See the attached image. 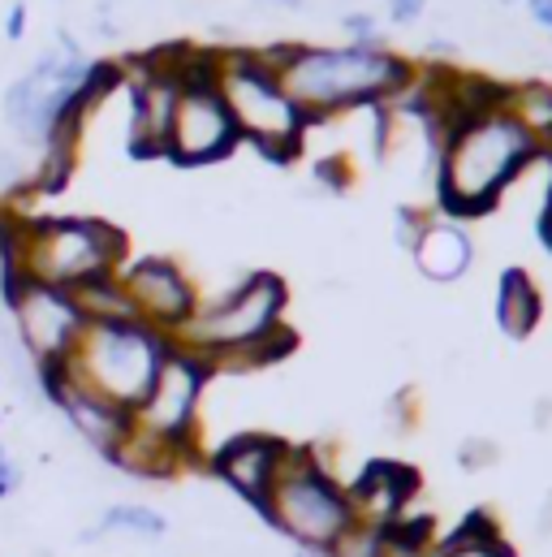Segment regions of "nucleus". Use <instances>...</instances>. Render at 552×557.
Instances as JSON below:
<instances>
[{"instance_id":"1","label":"nucleus","mask_w":552,"mask_h":557,"mask_svg":"<svg viewBox=\"0 0 552 557\" xmlns=\"http://www.w3.org/2000/svg\"><path fill=\"white\" fill-rule=\"evenodd\" d=\"M126 234L100 216H30L0 208V289L39 281L78 289L87 281L122 273Z\"/></svg>"},{"instance_id":"2","label":"nucleus","mask_w":552,"mask_h":557,"mask_svg":"<svg viewBox=\"0 0 552 557\" xmlns=\"http://www.w3.org/2000/svg\"><path fill=\"white\" fill-rule=\"evenodd\" d=\"M440 203L457 216H475L497 203L510 177L540 151L510 117V109L479 113L440 139Z\"/></svg>"},{"instance_id":"3","label":"nucleus","mask_w":552,"mask_h":557,"mask_svg":"<svg viewBox=\"0 0 552 557\" xmlns=\"http://www.w3.org/2000/svg\"><path fill=\"white\" fill-rule=\"evenodd\" d=\"M276 78L302 117H328L337 109L406 91L414 83V70L380 48L354 44V48H298Z\"/></svg>"},{"instance_id":"4","label":"nucleus","mask_w":552,"mask_h":557,"mask_svg":"<svg viewBox=\"0 0 552 557\" xmlns=\"http://www.w3.org/2000/svg\"><path fill=\"white\" fill-rule=\"evenodd\" d=\"M260 510L280 536L311 554H333V545L359 523L346 488L315 462V449L285 454Z\"/></svg>"},{"instance_id":"5","label":"nucleus","mask_w":552,"mask_h":557,"mask_svg":"<svg viewBox=\"0 0 552 557\" xmlns=\"http://www.w3.org/2000/svg\"><path fill=\"white\" fill-rule=\"evenodd\" d=\"M173 337L126 320V324H87L78 346L70 350V359L61 363L78 385L96 389L100 398L135 411L147 394V385L155 381L160 359L168 355Z\"/></svg>"},{"instance_id":"6","label":"nucleus","mask_w":552,"mask_h":557,"mask_svg":"<svg viewBox=\"0 0 552 557\" xmlns=\"http://www.w3.org/2000/svg\"><path fill=\"white\" fill-rule=\"evenodd\" d=\"M216 91L234 117L238 139H251L260 151L289 160L302 143L306 117L285 96L280 78L255 57V52H221L216 65Z\"/></svg>"},{"instance_id":"7","label":"nucleus","mask_w":552,"mask_h":557,"mask_svg":"<svg viewBox=\"0 0 552 557\" xmlns=\"http://www.w3.org/2000/svg\"><path fill=\"white\" fill-rule=\"evenodd\" d=\"M280 307H285V281L273 273L242 281L234 294H225L212 307H199L181 329H177V346H186L190 355H199L208 368L234 350H247L255 342H264L273 329H280Z\"/></svg>"},{"instance_id":"8","label":"nucleus","mask_w":552,"mask_h":557,"mask_svg":"<svg viewBox=\"0 0 552 557\" xmlns=\"http://www.w3.org/2000/svg\"><path fill=\"white\" fill-rule=\"evenodd\" d=\"M4 307H9V329L35 368L65 363L70 350L78 346L83 329H87L74 294L57 289V285L17 281L4 289Z\"/></svg>"},{"instance_id":"9","label":"nucleus","mask_w":552,"mask_h":557,"mask_svg":"<svg viewBox=\"0 0 552 557\" xmlns=\"http://www.w3.org/2000/svg\"><path fill=\"white\" fill-rule=\"evenodd\" d=\"M208 363L190 355L186 346H168V355L155 368V381L147 385L142 403L130 411V423L142 436L168 441V445H195V416L208 385Z\"/></svg>"},{"instance_id":"10","label":"nucleus","mask_w":552,"mask_h":557,"mask_svg":"<svg viewBox=\"0 0 552 557\" xmlns=\"http://www.w3.org/2000/svg\"><path fill=\"white\" fill-rule=\"evenodd\" d=\"M234 143H238V131H234V117L216 91V78L181 83L164 156H173L177 164H208V160L229 156Z\"/></svg>"},{"instance_id":"11","label":"nucleus","mask_w":552,"mask_h":557,"mask_svg":"<svg viewBox=\"0 0 552 557\" xmlns=\"http://www.w3.org/2000/svg\"><path fill=\"white\" fill-rule=\"evenodd\" d=\"M117 277H122L130 302H135L138 320L147 329L164 333V337H177V329L199 311V294H195L190 277L164 256L130 260V264H122Z\"/></svg>"},{"instance_id":"12","label":"nucleus","mask_w":552,"mask_h":557,"mask_svg":"<svg viewBox=\"0 0 552 557\" xmlns=\"http://www.w3.org/2000/svg\"><path fill=\"white\" fill-rule=\"evenodd\" d=\"M285 454H289L285 441L264 436V432H242V436H234L229 445H221L208 467H212L238 497H247L251 506H264V497H268V488H273Z\"/></svg>"},{"instance_id":"13","label":"nucleus","mask_w":552,"mask_h":557,"mask_svg":"<svg viewBox=\"0 0 552 557\" xmlns=\"http://www.w3.org/2000/svg\"><path fill=\"white\" fill-rule=\"evenodd\" d=\"M418 488V475L411 467H398V462H372L354 488H346L350 506H354V519L359 523H372V528H389L393 519L406 515V502Z\"/></svg>"},{"instance_id":"14","label":"nucleus","mask_w":552,"mask_h":557,"mask_svg":"<svg viewBox=\"0 0 552 557\" xmlns=\"http://www.w3.org/2000/svg\"><path fill=\"white\" fill-rule=\"evenodd\" d=\"M411 251L414 264L423 269V277L431 281H457L471 269V238L449 221L423 225L418 238L411 243Z\"/></svg>"},{"instance_id":"15","label":"nucleus","mask_w":552,"mask_h":557,"mask_svg":"<svg viewBox=\"0 0 552 557\" xmlns=\"http://www.w3.org/2000/svg\"><path fill=\"white\" fill-rule=\"evenodd\" d=\"M70 294H74V302H78V311H83L87 324H126V320H138L135 302H130V294H126V285H122L117 273L87 281V285H78Z\"/></svg>"},{"instance_id":"16","label":"nucleus","mask_w":552,"mask_h":557,"mask_svg":"<svg viewBox=\"0 0 552 557\" xmlns=\"http://www.w3.org/2000/svg\"><path fill=\"white\" fill-rule=\"evenodd\" d=\"M540 311H544L540 289L531 285V277H527L523 269H510V273L501 277V302H497L501 329H505L510 337H527V333L540 324Z\"/></svg>"},{"instance_id":"17","label":"nucleus","mask_w":552,"mask_h":557,"mask_svg":"<svg viewBox=\"0 0 552 557\" xmlns=\"http://www.w3.org/2000/svg\"><path fill=\"white\" fill-rule=\"evenodd\" d=\"M510 117L536 139L540 151H552V87L544 83H527V87H510Z\"/></svg>"},{"instance_id":"18","label":"nucleus","mask_w":552,"mask_h":557,"mask_svg":"<svg viewBox=\"0 0 552 557\" xmlns=\"http://www.w3.org/2000/svg\"><path fill=\"white\" fill-rule=\"evenodd\" d=\"M96 528H100L104 536H109V532H122V536H135V541H164V536H168V519H164L160 510H151V506H138V502H117V506H109Z\"/></svg>"},{"instance_id":"19","label":"nucleus","mask_w":552,"mask_h":557,"mask_svg":"<svg viewBox=\"0 0 552 557\" xmlns=\"http://www.w3.org/2000/svg\"><path fill=\"white\" fill-rule=\"evenodd\" d=\"M497 454H501L497 441H466L462 454H457V462H462V471H479V467H492Z\"/></svg>"},{"instance_id":"20","label":"nucleus","mask_w":552,"mask_h":557,"mask_svg":"<svg viewBox=\"0 0 552 557\" xmlns=\"http://www.w3.org/2000/svg\"><path fill=\"white\" fill-rule=\"evenodd\" d=\"M26 26H30V9H26V0H13L9 9H4V44H22L26 39Z\"/></svg>"},{"instance_id":"21","label":"nucleus","mask_w":552,"mask_h":557,"mask_svg":"<svg viewBox=\"0 0 552 557\" xmlns=\"http://www.w3.org/2000/svg\"><path fill=\"white\" fill-rule=\"evenodd\" d=\"M423 13V0H393V22H414Z\"/></svg>"},{"instance_id":"22","label":"nucleus","mask_w":552,"mask_h":557,"mask_svg":"<svg viewBox=\"0 0 552 557\" xmlns=\"http://www.w3.org/2000/svg\"><path fill=\"white\" fill-rule=\"evenodd\" d=\"M531 13H536L544 26H552V0H531Z\"/></svg>"},{"instance_id":"23","label":"nucleus","mask_w":552,"mask_h":557,"mask_svg":"<svg viewBox=\"0 0 552 557\" xmlns=\"http://www.w3.org/2000/svg\"><path fill=\"white\" fill-rule=\"evenodd\" d=\"M540 532L552 536V493H549V502H544V510H540Z\"/></svg>"},{"instance_id":"24","label":"nucleus","mask_w":552,"mask_h":557,"mask_svg":"<svg viewBox=\"0 0 552 557\" xmlns=\"http://www.w3.org/2000/svg\"><path fill=\"white\" fill-rule=\"evenodd\" d=\"M544 238H549L552 247V190H549V212H544Z\"/></svg>"},{"instance_id":"25","label":"nucleus","mask_w":552,"mask_h":557,"mask_svg":"<svg viewBox=\"0 0 552 557\" xmlns=\"http://www.w3.org/2000/svg\"><path fill=\"white\" fill-rule=\"evenodd\" d=\"M280 4H298V0H280Z\"/></svg>"}]
</instances>
